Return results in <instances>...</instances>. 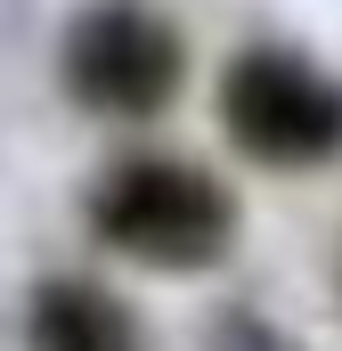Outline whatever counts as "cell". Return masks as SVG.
Wrapping results in <instances>:
<instances>
[{
	"label": "cell",
	"mask_w": 342,
	"mask_h": 351,
	"mask_svg": "<svg viewBox=\"0 0 342 351\" xmlns=\"http://www.w3.org/2000/svg\"><path fill=\"white\" fill-rule=\"evenodd\" d=\"M228 139L269 172H310L342 147V82L293 49H245L220 82Z\"/></svg>",
	"instance_id": "7a4b0ae2"
},
{
	"label": "cell",
	"mask_w": 342,
	"mask_h": 351,
	"mask_svg": "<svg viewBox=\"0 0 342 351\" xmlns=\"http://www.w3.org/2000/svg\"><path fill=\"white\" fill-rule=\"evenodd\" d=\"M33 351H139V327L106 286L57 278L33 294Z\"/></svg>",
	"instance_id": "277c9868"
},
{
	"label": "cell",
	"mask_w": 342,
	"mask_h": 351,
	"mask_svg": "<svg viewBox=\"0 0 342 351\" xmlns=\"http://www.w3.org/2000/svg\"><path fill=\"white\" fill-rule=\"evenodd\" d=\"M66 90L90 114H155L179 90V33L147 0H98L66 33Z\"/></svg>",
	"instance_id": "3957f363"
},
{
	"label": "cell",
	"mask_w": 342,
	"mask_h": 351,
	"mask_svg": "<svg viewBox=\"0 0 342 351\" xmlns=\"http://www.w3.org/2000/svg\"><path fill=\"white\" fill-rule=\"evenodd\" d=\"M212 351H293L269 319H253V311H228L220 327H212Z\"/></svg>",
	"instance_id": "5b68a950"
},
{
	"label": "cell",
	"mask_w": 342,
	"mask_h": 351,
	"mask_svg": "<svg viewBox=\"0 0 342 351\" xmlns=\"http://www.w3.org/2000/svg\"><path fill=\"white\" fill-rule=\"evenodd\" d=\"M90 229L147 269H212L237 237V204L220 196L212 172H196L179 156H131L98 180Z\"/></svg>",
	"instance_id": "6da1fadb"
}]
</instances>
